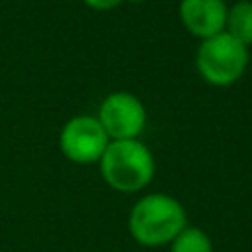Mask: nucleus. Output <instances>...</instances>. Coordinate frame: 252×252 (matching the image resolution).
Wrapping results in <instances>:
<instances>
[{
    "label": "nucleus",
    "instance_id": "nucleus-1",
    "mask_svg": "<svg viewBox=\"0 0 252 252\" xmlns=\"http://www.w3.org/2000/svg\"><path fill=\"white\" fill-rule=\"evenodd\" d=\"M187 226L183 205L165 193H150L138 199L128 215L132 238L150 248L169 244Z\"/></svg>",
    "mask_w": 252,
    "mask_h": 252
},
{
    "label": "nucleus",
    "instance_id": "nucleus-2",
    "mask_svg": "<svg viewBox=\"0 0 252 252\" xmlns=\"http://www.w3.org/2000/svg\"><path fill=\"white\" fill-rule=\"evenodd\" d=\"M100 175L108 187L120 193H134L150 185L156 161L140 140H112L98 159Z\"/></svg>",
    "mask_w": 252,
    "mask_h": 252
},
{
    "label": "nucleus",
    "instance_id": "nucleus-3",
    "mask_svg": "<svg viewBox=\"0 0 252 252\" xmlns=\"http://www.w3.org/2000/svg\"><path fill=\"white\" fill-rule=\"evenodd\" d=\"M248 47L238 39L220 32L213 37L201 39L197 47L195 65L199 75L213 87H228L236 83L248 65Z\"/></svg>",
    "mask_w": 252,
    "mask_h": 252
},
{
    "label": "nucleus",
    "instance_id": "nucleus-4",
    "mask_svg": "<svg viewBox=\"0 0 252 252\" xmlns=\"http://www.w3.org/2000/svg\"><path fill=\"white\" fill-rule=\"evenodd\" d=\"M106 136L112 140H138L148 122V112L144 102L128 93L116 91L102 98L96 114Z\"/></svg>",
    "mask_w": 252,
    "mask_h": 252
},
{
    "label": "nucleus",
    "instance_id": "nucleus-5",
    "mask_svg": "<svg viewBox=\"0 0 252 252\" xmlns=\"http://www.w3.org/2000/svg\"><path fill=\"white\" fill-rule=\"evenodd\" d=\"M110 138L96 116L79 114L69 118L59 134V148L63 156L73 163H94L102 158Z\"/></svg>",
    "mask_w": 252,
    "mask_h": 252
},
{
    "label": "nucleus",
    "instance_id": "nucleus-6",
    "mask_svg": "<svg viewBox=\"0 0 252 252\" xmlns=\"http://www.w3.org/2000/svg\"><path fill=\"white\" fill-rule=\"evenodd\" d=\"M228 6L224 0H181L179 2V20L189 33L195 37L207 39L220 32L226 26Z\"/></svg>",
    "mask_w": 252,
    "mask_h": 252
},
{
    "label": "nucleus",
    "instance_id": "nucleus-7",
    "mask_svg": "<svg viewBox=\"0 0 252 252\" xmlns=\"http://www.w3.org/2000/svg\"><path fill=\"white\" fill-rule=\"evenodd\" d=\"M224 32L246 47L252 43V0H238L228 8Z\"/></svg>",
    "mask_w": 252,
    "mask_h": 252
},
{
    "label": "nucleus",
    "instance_id": "nucleus-8",
    "mask_svg": "<svg viewBox=\"0 0 252 252\" xmlns=\"http://www.w3.org/2000/svg\"><path fill=\"white\" fill-rule=\"evenodd\" d=\"M169 252H213V240L203 228L187 224L169 242Z\"/></svg>",
    "mask_w": 252,
    "mask_h": 252
},
{
    "label": "nucleus",
    "instance_id": "nucleus-9",
    "mask_svg": "<svg viewBox=\"0 0 252 252\" xmlns=\"http://www.w3.org/2000/svg\"><path fill=\"white\" fill-rule=\"evenodd\" d=\"M83 2L93 10H112L118 4H122L124 0H83Z\"/></svg>",
    "mask_w": 252,
    "mask_h": 252
}]
</instances>
